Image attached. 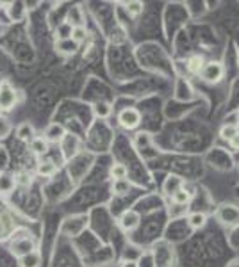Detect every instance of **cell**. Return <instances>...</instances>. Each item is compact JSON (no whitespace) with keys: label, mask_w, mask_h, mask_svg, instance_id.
Here are the masks:
<instances>
[{"label":"cell","mask_w":239,"mask_h":267,"mask_svg":"<svg viewBox=\"0 0 239 267\" xmlns=\"http://www.w3.org/2000/svg\"><path fill=\"white\" fill-rule=\"evenodd\" d=\"M216 219L227 228H238L239 226V207L234 203H221L216 208Z\"/></svg>","instance_id":"1"},{"label":"cell","mask_w":239,"mask_h":267,"mask_svg":"<svg viewBox=\"0 0 239 267\" xmlns=\"http://www.w3.org/2000/svg\"><path fill=\"white\" fill-rule=\"evenodd\" d=\"M198 75L205 84H218L225 77V66L220 61H207Z\"/></svg>","instance_id":"2"},{"label":"cell","mask_w":239,"mask_h":267,"mask_svg":"<svg viewBox=\"0 0 239 267\" xmlns=\"http://www.w3.org/2000/svg\"><path fill=\"white\" fill-rule=\"evenodd\" d=\"M18 103V91L9 80H2L0 82V111H13Z\"/></svg>","instance_id":"3"},{"label":"cell","mask_w":239,"mask_h":267,"mask_svg":"<svg viewBox=\"0 0 239 267\" xmlns=\"http://www.w3.org/2000/svg\"><path fill=\"white\" fill-rule=\"evenodd\" d=\"M116 119H118V125L122 128H125V130H134V128H137L141 125L143 116H141V113L136 107H127L123 109V111H120Z\"/></svg>","instance_id":"4"},{"label":"cell","mask_w":239,"mask_h":267,"mask_svg":"<svg viewBox=\"0 0 239 267\" xmlns=\"http://www.w3.org/2000/svg\"><path fill=\"white\" fill-rule=\"evenodd\" d=\"M38 246H36V240L33 237H27V239H20V240H11L9 244V251L14 255L16 258H22L25 255L36 251Z\"/></svg>","instance_id":"5"},{"label":"cell","mask_w":239,"mask_h":267,"mask_svg":"<svg viewBox=\"0 0 239 267\" xmlns=\"http://www.w3.org/2000/svg\"><path fill=\"white\" fill-rule=\"evenodd\" d=\"M88 225V219L84 216H73L65 219V225H63L61 232L68 237H77V235L84 230V226Z\"/></svg>","instance_id":"6"},{"label":"cell","mask_w":239,"mask_h":267,"mask_svg":"<svg viewBox=\"0 0 239 267\" xmlns=\"http://www.w3.org/2000/svg\"><path fill=\"white\" fill-rule=\"evenodd\" d=\"M139 223H141V216L136 210H132V208L122 212V216L118 217V226H120L123 232H134V230L139 226Z\"/></svg>","instance_id":"7"},{"label":"cell","mask_w":239,"mask_h":267,"mask_svg":"<svg viewBox=\"0 0 239 267\" xmlns=\"http://www.w3.org/2000/svg\"><path fill=\"white\" fill-rule=\"evenodd\" d=\"M66 134H68V132H66V128L63 127L61 123H50V125H48L47 127V130H45V139L48 141V145H50V143H61L63 139H65V136Z\"/></svg>","instance_id":"8"},{"label":"cell","mask_w":239,"mask_h":267,"mask_svg":"<svg viewBox=\"0 0 239 267\" xmlns=\"http://www.w3.org/2000/svg\"><path fill=\"white\" fill-rule=\"evenodd\" d=\"M184 187V180L177 175H168V177L164 178L163 182V192L166 194L168 198H171L175 192H178L180 189Z\"/></svg>","instance_id":"9"},{"label":"cell","mask_w":239,"mask_h":267,"mask_svg":"<svg viewBox=\"0 0 239 267\" xmlns=\"http://www.w3.org/2000/svg\"><path fill=\"white\" fill-rule=\"evenodd\" d=\"M54 48H56L57 54H61V56H65V57H70V56H75L77 54L79 45H77L71 38L70 39H59V41H56Z\"/></svg>","instance_id":"10"},{"label":"cell","mask_w":239,"mask_h":267,"mask_svg":"<svg viewBox=\"0 0 239 267\" xmlns=\"http://www.w3.org/2000/svg\"><path fill=\"white\" fill-rule=\"evenodd\" d=\"M57 171H59V168H57L56 162H54V160H50V159L39 160L38 166H36V173H38V177H43V178L56 177Z\"/></svg>","instance_id":"11"},{"label":"cell","mask_w":239,"mask_h":267,"mask_svg":"<svg viewBox=\"0 0 239 267\" xmlns=\"http://www.w3.org/2000/svg\"><path fill=\"white\" fill-rule=\"evenodd\" d=\"M16 137H18L22 143H31V141L36 137V128H34L33 123H29V121L20 123L18 127H16Z\"/></svg>","instance_id":"12"},{"label":"cell","mask_w":239,"mask_h":267,"mask_svg":"<svg viewBox=\"0 0 239 267\" xmlns=\"http://www.w3.org/2000/svg\"><path fill=\"white\" fill-rule=\"evenodd\" d=\"M29 150L33 151L36 157H43L45 153H48V141L41 136H36L29 143Z\"/></svg>","instance_id":"13"},{"label":"cell","mask_w":239,"mask_h":267,"mask_svg":"<svg viewBox=\"0 0 239 267\" xmlns=\"http://www.w3.org/2000/svg\"><path fill=\"white\" fill-rule=\"evenodd\" d=\"M65 22H68V24L71 25V27H84V13H82V9H80L79 5H73V7H70V11H68V16H66Z\"/></svg>","instance_id":"14"},{"label":"cell","mask_w":239,"mask_h":267,"mask_svg":"<svg viewBox=\"0 0 239 267\" xmlns=\"http://www.w3.org/2000/svg\"><path fill=\"white\" fill-rule=\"evenodd\" d=\"M186 221H188V226L191 230H202L207 225V216L204 212H189Z\"/></svg>","instance_id":"15"},{"label":"cell","mask_w":239,"mask_h":267,"mask_svg":"<svg viewBox=\"0 0 239 267\" xmlns=\"http://www.w3.org/2000/svg\"><path fill=\"white\" fill-rule=\"evenodd\" d=\"M18 264H20V267H39L41 266V253L36 249V251H33V253H29V255H25V257L18 258Z\"/></svg>","instance_id":"16"},{"label":"cell","mask_w":239,"mask_h":267,"mask_svg":"<svg viewBox=\"0 0 239 267\" xmlns=\"http://www.w3.org/2000/svg\"><path fill=\"white\" fill-rule=\"evenodd\" d=\"M16 187L14 183V175L11 173H0V194H9Z\"/></svg>","instance_id":"17"},{"label":"cell","mask_w":239,"mask_h":267,"mask_svg":"<svg viewBox=\"0 0 239 267\" xmlns=\"http://www.w3.org/2000/svg\"><path fill=\"white\" fill-rule=\"evenodd\" d=\"M109 177L113 178V182L114 180H125L129 177V168L125 164H122V162H114L111 166V169H109Z\"/></svg>","instance_id":"18"},{"label":"cell","mask_w":239,"mask_h":267,"mask_svg":"<svg viewBox=\"0 0 239 267\" xmlns=\"http://www.w3.org/2000/svg\"><path fill=\"white\" fill-rule=\"evenodd\" d=\"M93 113L97 118L105 119V118H109L111 113H113V105L109 102H97V103H93Z\"/></svg>","instance_id":"19"},{"label":"cell","mask_w":239,"mask_h":267,"mask_svg":"<svg viewBox=\"0 0 239 267\" xmlns=\"http://www.w3.org/2000/svg\"><path fill=\"white\" fill-rule=\"evenodd\" d=\"M131 187L132 183L129 182V178H125V180H114L111 191H113L114 196H125L127 192L131 191Z\"/></svg>","instance_id":"20"},{"label":"cell","mask_w":239,"mask_h":267,"mask_svg":"<svg viewBox=\"0 0 239 267\" xmlns=\"http://www.w3.org/2000/svg\"><path fill=\"white\" fill-rule=\"evenodd\" d=\"M188 208L189 205H177V203H171L168 208V214H170V219L171 221H177L180 217H186L188 214Z\"/></svg>","instance_id":"21"},{"label":"cell","mask_w":239,"mask_h":267,"mask_svg":"<svg viewBox=\"0 0 239 267\" xmlns=\"http://www.w3.org/2000/svg\"><path fill=\"white\" fill-rule=\"evenodd\" d=\"M193 198V192H189L186 187H182L178 192H175L171 196V203H177V205H189Z\"/></svg>","instance_id":"22"},{"label":"cell","mask_w":239,"mask_h":267,"mask_svg":"<svg viewBox=\"0 0 239 267\" xmlns=\"http://www.w3.org/2000/svg\"><path fill=\"white\" fill-rule=\"evenodd\" d=\"M71 32H73V27L68 22H61L56 29V41H59V39H70Z\"/></svg>","instance_id":"23"},{"label":"cell","mask_w":239,"mask_h":267,"mask_svg":"<svg viewBox=\"0 0 239 267\" xmlns=\"http://www.w3.org/2000/svg\"><path fill=\"white\" fill-rule=\"evenodd\" d=\"M204 64H205L204 57H202V56H193L191 59L188 61V70L191 71L193 75H198V73H200V70L204 68Z\"/></svg>","instance_id":"24"},{"label":"cell","mask_w":239,"mask_h":267,"mask_svg":"<svg viewBox=\"0 0 239 267\" xmlns=\"http://www.w3.org/2000/svg\"><path fill=\"white\" fill-rule=\"evenodd\" d=\"M137 267H157L155 266V258L152 251H145V253H141L137 257Z\"/></svg>","instance_id":"25"},{"label":"cell","mask_w":239,"mask_h":267,"mask_svg":"<svg viewBox=\"0 0 239 267\" xmlns=\"http://www.w3.org/2000/svg\"><path fill=\"white\" fill-rule=\"evenodd\" d=\"M31 173L27 171H18V173H14V183H16V187H29L31 185Z\"/></svg>","instance_id":"26"},{"label":"cell","mask_w":239,"mask_h":267,"mask_svg":"<svg viewBox=\"0 0 239 267\" xmlns=\"http://www.w3.org/2000/svg\"><path fill=\"white\" fill-rule=\"evenodd\" d=\"M143 7H145V5H143V2H137V0H134V2H127V4H125L127 13L131 14V16H134V18L143 13Z\"/></svg>","instance_id":"27"},{"label":"cell","mask_w":239,"mask_h":267,"mask_svg":"<svg viewBox=\"0 0 239 267\" xmlns=\"http://www.w3.org/2000/svg\"><path fill=\"white\" fill-rule=\"evenodd\" d=\"M236 134H238V128L232 127V125H221L220 127V137L223 141H227V143H229Z\"/></svg>","instance_id":"28"},{"label":"cell","mask_w":239,"mask_h":267,"mask_svg":"<svg viewBox=\"0 0 239 267\" xmlns=\"http://www.w3.org/2000/svg\"><path fill=\"white\" fill-rule=\"evenodd\" d=\"M86 38H88V29H86V27H75V29H73V32H71V39H73L77 45H80L82 41H86Z\"/></svg>","instance_id":"29"},{"label":"cell","mask_w":239,"mask_h":267,"mask_svg":"<svg viewBox=\"0 0 239 267\" xmlns=\"http://www.w3.org/2000/svg\"><path fill=\"white\" fill-rule=\"evenodd\" d=\"M134 145H136L137 148H141L143 145H150V134H146V132H139V134H136Z\"/></svg>","instance_id":"30"},{"label":"cell","mask_w":239,"mask_h":267,"mask_svg":"<svg viewBox=\"0 0 239 267\" xmlns=\"http://www.w3.org/2000/svg\"><path fill=\"white\" fill-rule=\"evenodd\" d=\"M27 237H31V234H29L27 228H16V230H13V234H11V240L27 239Z\"/></svg>","instance_id":"31"},{"label":"cell","mask_w":239,"mask_h":267,"mask_svg":"<svg viewBox=\"0 0 239 267\" xmlns=\"http://www.w3.org/2000/svg\"><path fill=\"white\" fill-rule=\"evenodd\" d=\"M238 123H239L238 111H234V113L227 114V116H225V123H223V125H232V127H238Z\"/></svg>","instance_id":"32"},{"label":"cell","mask_w":239,"mask_h":267,"mask_svg":"<svg viewBox=\"0 0 239 267\" xmlns=\"http://www.w3.org/2000/svg\"><path fill=\"white\" fill-rule=\"evenodd\" d=\"M229 146L232 148V151H239V134H236V136L229 141Z\"/></svg>","instance_id":"33"},{"label":"cell","mask_w":239,"mask_h":267,"mask_svg":"<svg viewBox=\"0 0 239 267\" xmlns=\"http://www.w3.org/2000/svg\"><path fill=\"white\" fill-rule=\"evenodd\" d=\"M120 267H137V262L136 260H123Z\"/></svg>","instance_id":"34"},{"label":"cell","mask_w":239,"mask_h":267,"mask_svg":"<svg viewBox=\"0 0 239 267\" xmlns=\"http://www.w3.org/2000/svg\"><path fill=\"white\" fill-rule=\"evenodd\" d=\"M227 267H239V258H234V260H230V262L227 264Z\"/></svg>","instance_id":"35"},{"label":"cell","mask_w":239,"mask_h":267,"mask_svg":"<svg viewBox=\"0 0 239 267\" xmlns=\"http://www.w3.org/2000/svg\"><path fill=\"white\" fill-rule=\"evenodd\" d=\"M238 119H239V109H238ZM238 125H239V123H238Z\"/></svg>","instance_id":"36"},{"label":"cell","mask_w":239,"mask_h":267,"mask_svg":"<svg viewBox=\"0 0 239 267\" xmlns=\"http://www.w3.org/2000/svg\"><path fill=\"white\" fill-rule=\"evenodd\" d=\"M236 128H238V134H239V125H238V127H236Z\"/></svg>","instance_id":"37"},{"label":"cell","mask_w":239,"mask_h":267,"mask_svg":"<svg viewBox=\"0 0 239 267\" xmlns=\"http://www.w3.org/2000/svg\"><path fill=\"white\" fill-rule=\"evenodd\" d=\"M0 7H2V4H0Z\"/></svg>","instance_id":"38"},{"label":"cell","mask_w":239,"mask_h":267,"mask_svg":"<svg viewBox=\"0 0 239 267\" xmlns=\"http://www.w3.org/2000/svg\"><path fill=\"white\" fill-rule=\"evenodd\" d=\"M0 113H2V111H0Z\"/></svg>","instance_id":"39"}]
</instances>
